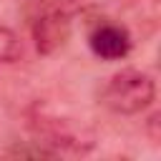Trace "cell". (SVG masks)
<instances>
[{"instance_id":"1","label":"cell","mask_w":161,"mask_h":161,"mask_svg":"<svg viewBox=\"0 0 161 161\" xmlns=\"http://www.w3.org/2000/svg\"><path fill=\"white\" fill-rule=\"evenodd\" d=\"M156 98L153 78L138 68H121L116 70L106 86L101 88V103L121 116H133L146 111Z\"/></svg>"},{"instance_id":"4","label":"cell","mask_w":161,"mask_h":161,"mask_svg":"<svg viewBox=\"0 0 161 161\" xmlns=\"http://www.w3.org/2000/svg\"><path fill=\"white\" fill-rule=\"evenodd\" d=\"M20 53H23L20 38L10 28L0 25V63H13V60L20 58Z\"/></svg>"},{"instance_id":"2","label":"cell","mask_w":161,"mask_h":161,"mask_svg":"<svg viewBox=\"0 0 161 161\" xmlns=\"http://www.w3.org/2000/svg\"><path fill=\"white\" fill-rule=\"evenodd\" d=\"M70 35V13L65 8H48L33 20V40L38 53L50 55L65 45Z\"/></svg>"},{"instance_id":"3","label":"cell","mask_w":161,"mask_h":161,"mask_svg":"<svg viewBox=\"0 0 161 161\" xmlns=\"http://www.w3.org/2000/svg\"><path fill=\"white\" fill-rule=\"evenodd\" d=\"M88 45H91L93 55L101 60H121L131 50V35L123 25L98 23L88 35Z\"/></svg>"}]
</instances>
